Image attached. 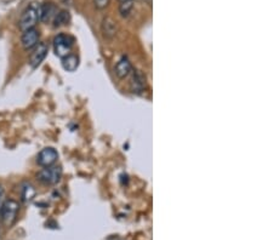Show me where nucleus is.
<instances>
[{"mask_svg": "<svg viewBox=\"0 0 273 240\" xmlns=\"http://www.w3.org/2000/svg\"><path fill=\"white\" fill-rule=\"evenodd\" d=\"M119 2H120V3H122V2H125V0H119Z\"/></svg>", "mask_w": 273, "mask_h": 240, "instance_id": "aec40b11", "label": "nucleus"}, {"mask_svg": "<svg viewBox=\"0 0 273 240\" xmlns=\"http://www.w3.org/2000/svg\"><path fill=\"white\" fill-rule=\"evenodd\" d=\"M74 45V39L68 34H58L54 39V51L57 57L62 60L63 57L68 56Z\"/></svg>", "mask_w": 273, "mask_h": 240, "instance_id": "7ed1b4c3", "label": "nucleus"}, {"mask_svg": "<svg viewBox=\"0 0 273 240\" xmlns=\"http://www.w3.org/2000/svg\"><path fill=\"white\" fill-rule=\"evenodd\" d=\"M35 194H37V192H35V188L31 183L23 184L21 189V198L23 203H31L34 199Z\"/></svg>", "mask_w": 273, "mask_h": 240, "instance_id": "ddd939ff", "label": "nucleus"}, {"mask_svg": "<svg viewBox=\"0 0 273 240\" xmlns=\"http://www.w3.org/2000/svg\"><path fill=\"white\" fill-rule=\"evenodd\" d=\"M108 240H123V239H120V238H118V236H111V238H110V239H108Z\"/></svg>", "mask_w": 273, "mask_h": 240, "instance_id": "a211bd4d", "label": "nucleus"}, {"mask_svg": "<svg viewBox=\"0 0 273 240\" xmlns=\"http://www.w3.org/2000/svg\"><path fill=\"white\" fill-rule=\"evenodd\" d=\"M62 67L67 72L77 71L79 67V57L75 56V55L69 54L68 56L62 58Z\"/></svg>", "mask_w": 273, "mask_h": 240, "instance_id": "f8f14e48", "label": "nucleus"}, {"mask_svg": "<svg viewBox=\"0 0 273 240\" xmlns=\"http://www.w3.org/2000/svg\"><path fill=\"white\" fill-rule=\"evenodd\" d=\"M37 178L43 184L46 186H54L57 184L62 178V169L61 166L51 165L48 168H44L37 174Z\"/></svg>", "mask_w": 273, "mask_h": 240, "instance_id": "f03ea898", "label": "nucleus"}, {"mask_svg": "<svg viewBox=\"0 0 273 240\" xmlns=\"http://www.w3.org/2000/svg\"><path fill=\"white\" fill-rule=\"evenodd\" d=\"M94 4H95V7L100 9V10H102V9H106L108 7L110 0H94Z\"/></svg>", "mask_w": 273, "mask_h": 240, "instance_id": "dca6fc26", "label": "nucleus"}, {"mask_svg": "<svg viewBox=\"0 0 273 240\" xmlns=\"http://www.w3.org/2000/svg\"><path fill=\"white\" fill-rule=\"evenodd\" d=\"M131 68H133V67H131L130 61H129L125 56H123L118 62H117L116 68H114V73H116V75L119 79H124L130 74Z\"/></svg>", "mask_w": 273, "mask_h": 240, "instance_id": "9d476101", "label": "nucleus"}, {"mask_svg": "<svg viewBox=\"0 0 273 240\" xmlns=\"http://www.w3.org/2000/svg\"><path fill=\"white\" fill-rule=\"evenodd\" d=\"M39 31L35 28L32 29H27V31L23 32L22 38H21V43L22 46L25 50H32L34 46L38 45L39 43Z\"/></svg>", "mask_w": 273, "mask_h": 240, "instance_id": "0eeeda50", "label": "nucleus"}, {"mask_svg": "<svg viewBox=\"0 0 273 240\" xmlns=\"http://www.w3.org/2000/svg\"><path fill=\"white\" fill-rule=\"evenodd\" d=\"M57 159L58 153L56 149L52 147H46L39 152V154H38L37 157V163L38 165H40L42 168H48V166L55 165Z\"/></svg>", "mask_w": 273, "mask_h": 240, "instance_id": "423d86ee", "label": "nucleus"}, {"mask_svg": "<svg viewBox=\"0 0 273 240\" xmlns=\"http://www.w3.org/2000/svg\"><path fill=\"white\" fill-rule=\"evenodd\" d=\"M58 13V9L54 3H44L39 7V21L50 22L54 21L55 16Z\"/></svg>", "mask_w": 273, "mask_h": 240, "instance_id": "6e6552de", "label": "nucleus"}, {"mask_svg": "<svg viewBox=\"0 0 273 240\" xmlns=\"http://www.w3.org/2000/svg\"><path fill=\"white\" fill-rule=\"evenodd\" d=\"M146 77L141 71H134L133 77H131L130 81V89L131 92L136 93V95H141L146 90Z\"/></svg>", "mask_w": 273, "mask_h": 240, "instance_id": "1a4fd4ad", "label": "nucleus"}, {"mask_svg": "<svg viewBox=\"0 0 273 240\" xmlns=\"http://www.w3.org/2000/svg\"><path fill=\"white\" fill-rule=\"evenodd\" d=\"M69 20H70V16H69L68 11L58 10V13L56 14V16H55L54 21L52 22H54L55 27H61V26L67 25V23L69 22Z\"/></svg>", "mask_w": 273, "mask_h": 240, "instance_id": "4468645a", "label": "nucleus"}, {"mask_svg": "<svg viewBox=\"0 0 273 240\" xmlns=\"http://www.w3.org/2000/svg\"><path fill=\"white\" fill-rule=\"evenodd\" d=\"M3 197H4V188H3V187L0 186V201H2Z\"/></svg>", "mask_w": 273, "mask_h": 240, "instance_id": "f3484780", "label": "nucleus"}, {"mask_svg": "<svg viewBox=\"0 0 273 240\" xmlns=\"http://www.w3.org/2000/svg\"><path fill=\"white\" fill-rule=\"evenodd\" d=\"M145 3H147L148 5H152V0H143Z\"/></svg>", "mask_w": 273, "mask_h": 240, "instance_id": "6ab92c4d", "label": "nucleus"}, {"mask_svg": "<svg viewBox=\"0 0 273 240\" xmlns=\"http://www.w3.org/2000/svg\"><path fill=\"white\" fill-rule=\"evenodd\" d=\"M20 205L14 199H9L4 201L0 207V218L4 222L7 226H11L15 221H16L17 213H19Z\"/></svg>", "mask_w": 273, "mask_h": 240, "instance_id": "20e7f679", "label": "nucleus"}, {"mask_svg": "<svg viewBox=\"0 0 273 240\" xmlns=\"http://www.w3.org/2000/svg\"><path fill=\"white\" fill-rule=\"evenodd\" d=\"M39 3L33 2L23 10L19 21V27L22 32L35 28V25L39 22Z\"/></svg>", "mask_w": 273, "mask_h": 240, "instance_id": "f257e3e1", "label": "nucleus"}, {"mask_svg": "<svg viewBox=\"0 0 273 240\" xmlns=\"http://www.w3.org/2000/svg\"><path fill=\"white\" fill-rule=\"evenodd\" d=\"M49 46L45 43H38L37 46H34L31 56H29V66L32 68H38L44 62L45 57L48 56Z\"/></svg>", "mask_w": 273, "mask_h": 240, "instance_id": "39448f33", "label": "nucleus"}, {"mask_svg": "<svg viewBox=\"0 0 273 240\" xmlns=\"http://www.w3.org/2000/svg\"><path fill=\"white\" fill-rule=\"evenodd\" d=\"M102 33L106 38H113L117 34V23L112 17H105L104 21H102Z\"/></svg>", "mask_w": 273, "mask_h": 240, "instance_id": "9b49d317", "label": "nucleus"}, {"mask_svg": "<svg viewBox=\"0 0 273 240\" xmlns=\"http://www.w3.org/2000/svg\"><path fill=\"white\" fill-rule=\"evenodd\" d=\"M133 7H134L133 0H125V2H122V4H120V7H119L120 15H122L123 17H128L129 15L131 14Z\"/></svg>", "mask_w": 273, "mask_h": 240, "instance_id": "2eb2a0df", "label": "nucleus"}]
</instances>
